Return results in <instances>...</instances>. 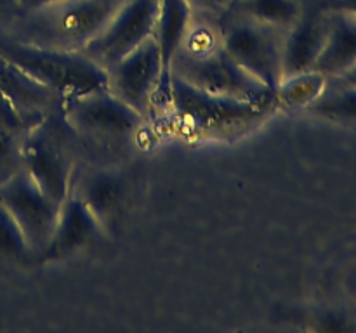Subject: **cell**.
Segmentation results:
<instances>
[{
    "label": "cell",
    "instance_id": "d6986e66",
    "mask_svg": "<svg viewBox=\"0 0 356 333\" xmlns=\"http://www.w3.org/2000/svg\"><path fill=\"white\" fill-rule=\"evenodd\" d=\"M327 82H329V76L316 69L285 76L278 89L275 90L277 108L302 111L323 92Z\"/></svg>",
    "mask_w": 356,
    "mask_h": 333
},
{
    "label": "cell",
    "instance_id": "2e32d148",
    "mask_svg": "<svg viewBox=\"0 0 356 333\" xmlns=\"http://www.w3.org/2000/svg\"><path fill=\"white\" fill-rule=\"evenodd\" d=\"M195 12L188 0H159V19L155 38L159 42L163 66V82L160 94L165 96L170 78V62L183 45L188 30L193 23Z\"/></svg>",
    "mask_w": 356,
    "mask_h": 333
},
{
    "label": "cell",
    "instance_id": "484cf974",
    "mask_svg": "<svg viewBox=\"0 0 356 333\" xmlns=\"http://www.w3.org/2000/svg\"><path fill=\"white\" fill-rule=\"evenodd\" d=\"M336 80H339V82H344V83H351V85H356V65L351 66V68L348 69L346 73H343V75L336 76Z\"/></svg>",
    "mask_w": 356,
    "mask_h": 333
},
{
    "label": "cell",
    "instance_id": "7c38bea8",
    "mask_svg": "<svg viewBox=\"0 0 356 333\" xmlns=\"http://www.w3.org/2000/svg\"><path fill=\"white\" fill-rule=\"evenodd\" d=\"M0 94L6 97L24 128L58 113L61 108V99L54 90L2 58H0Z\"/></svg>",
    "mask_w": 356,
    "mask_h": 333
},
{
    "label": "cell",
    "instance_id": "603a6c76",
    "mask_svg": "<svg viewBox=\"0 0 356 333\" xmlns=\"http://www.w3.org/2000/svg\"><path fill=\"white\" fill-rule=\"evenodd\" d=\"M58 2H61V0H17V16L35 12V10L44 9V7H49Z\"/></svg>",
    "mask_w": 356,
    "mask_h": 333
},
{
    "label": "cell",
    "instance_id": "5b68a950",
    "mask_svg": "<svg viewBox=\"0 0 356 333\" xmlns=\"http://www.w3.org/2000/svg\"><path fill=\"white\" fill-rule=\"evenodd\" d=\"M0 58L54 90L61 104L89 92L108 89L106 69L82 52L42 47L0 30Z\"/></svg>",
    "mask_w": 356,
    "mask_h": 333
},
{
    "label": "cell",
    "instance_id": "ffe728a7",
    "mask_svg": "<svg viewBox=\"0 0 356 333\" xmlns=\"http://www.w3.org/2000/svg\"><path fill=\"white\" fill-rule=\"evenodd\" d=\"M0 259L9 262L33 260L19 225L2 203H0Z\"/></svg>",
    "mask_w": 356,
    "mask_h": 333
},
{
    "label": "cell",
    "instance_id": "9a60e30c",
    "mask_svg": "<svg viewBox=\"0 0 356 333\" xmlns=\"http://www.w3.org/2000/svg\"><path fill=\"white\" fill-rule=\"evenodd\" d=\"M327 12V40L313 69L323 73L329 78H336L356 65V17L341 10Z\"/></svg>",
    "mask_w": 356,
    "mask_h": 333
},
{
    "label": "cell",
    "instance_id": "44dd1931",
    "mask_svg": "<svg viewBox=\"0 0 356 333\" xmlns=\"http://www.w3.org/2000/svg\"><path fill=\"white\" fill-rule=\"evenodd\" d=\"M24 128L0 121V184L21 169V141Z\"/></svg>",
    "mask_w": 356,
    "mask_h": 333
},
{
    "label": "cell",
    "instance_id": "7a4b0ae2",
    "mask_svg": "<svg viewBox=\"0 0 356 333\" xmlns=\"http://www.w3.org/2000/svg\"><path fill=\"white\" fill-rule=\"evenodd\" d=\"M59 118L70 132L76 151L96 156L108 165V156L125 153L141 128L145 117L108 89L75 97L59 108Z\"/></svg>",
    "mask_w": 356,
    "mask_h": 333
},
{
    "label": "cell",
    "instance_id": "277c9868",
    "mask_svg": "<svg viewBox=\"0 0 356 333\" xmlns=\"http://www.w3.org/2000/svg\"><path fill=\"white\" fill-rule=\"evenodd\" d=\"M163 97L176 127L191 139H235L263 123L275 111L202 92L174 75Z\"/></svg>",
    "mask_w": 356,
    "mask_h": 333
},
{
    "label": "cell",
    "instance_id": "4fadbf2b",
    "mask_svg": "<svg viewBox=\"0 0 356 333\" xmlns=\"http://www.w3.org/2000/svg\"><path fill=\"white\" fill-rule=\"evenodd\" d=\"M72 191L82 198L106 234H110L111 225L120 217L127 196V186L122 173L110 165H92L82 173L75 170Z\"/></svg>",
    "mask_w": 356,
    "mask_h": 333
},
{
    "label": "cell",
    "instance_id": "d4e9b609",
    "mask_svg": "<svg viewBox=\"0 0 356 333\" xmlns=\"http://www.w3.org/2000/svg\"><path fill=\"white\" fill-rule=\"evenodd\" d=\"M322 7L327 10H341L356 17V0H327Z\"/></svg>",
    "mask_w": 356,
    "mask_h": 333
},
{
    "label": "cell",
    "instance_id": "e0dca14e",
    "mask_svg": "<svg viewBox=\"0 0 356 333\" xmlns=\"http://www.w3.org/2000/svg\"><path fill=\"white\" fill-rule=\"evenodd\" d=\"M302 111L339 127L356 130V85L329 78L323 92Z\"/></svg>",
    "mask_w": 356,
    "mask_h": 333
},
{
    "label": "cell",
    "instance_id": "ac0fdd59",
    "mask_svg": "<svg viewBox=\"0 0 356 333\" xmlns=\"http://www.w3.org/2000/svg\"><path fill=\"white\" fill-rule=\"evenodd\" d=\"M228 12L250 17L285 33L302 16L305 3L302 0H235Z\"/></svg>",
    "mask_w": 356,
    "mask_h": 333
},
{
    "label": "cell",
    "instance_id": "6da1fadb",
    "mask_svg": "<svg viewBox=\"0 0 356 333\" xmlns=\"http://www.w3.org/2000/svg\"><path fill=\"white\" fill-rule=\"evenodd\" d=\"M170 75L212 96L278 110L273 90L236 65L225 51L219 23L212 17L195 14L183 45L170 62Z\"/></svg>",
    "mask_w": 356,
    "mask_h": 333
},
{
    "label": "cell",
    "instance_id": "52a82bcc",
    "mask_svg": "<svg viewBox=\"0 0 356 333\" xmlns=\"http://www.w3.org/2000/svg\"><path fill=\"white\" fill-rule=\"evenodd\" d=\"M218 23L221 45L233 61L275 92L284 80V33L233 12H226Z\"/></svg>",
    "mask_w": 356,
    "mask_h": 333
},
{
    "label": "cell",
    "instance_id": "ba28073f",
    "mask_svg": "<svg viewBox=\"0 0 356 333\" xmlns=\"http://www.w3.org/2000/svg\"><path fill=\"white\" fill-rule=\"evenodd\" d=\"M0 203L23 232L33 260H40L58 224L59 208L23 169L0 184Z\"/></svg>",
    "mask_w": 356,
    "mask_h": 333
},
{
    "label": "cell",
    "instance_id": "30bf717a",
    "mask_svg": "<svg viewBox=\"0 0 356 333\" xmlns=\"http://www.w3.org/2000/svg\"><path fill=\"white\" fill-rule=\"evenodd\" d=\"M108 90L148 117L163 82V66L155 35L106 69Z\"/></svg>",
    "mask_w": 356,
    "mask_h": 333
},
{
    "label": "cell",
    "instance_id": "9c48e42d",
    "mask_svg": "<svg viewBox=\"0 0 356 333\" xmlns=\"http://www.w3.org/2000/svg\"><path fill=\"white\" fill-rule=\"evenodd\" d=\"M156 19L159 0H125L103 31L83 47L82 54L108 69L155 35Z\"/></svg>",
    "mask_w": 356,
    "mask_h": 333
},
{
    "label": "cell",
    "instance_id": "8992f818",
    "mask_svg": "<svg viewBox=\"0 0 356 333\" xmlns=\"http://www.w3.org/2000/svg\"><path fill=\"white\" fill-rule=\"evenodd\" d=\"M76 148L58 113L23 130L21 169L58 205L72 191Z\"/></svg>",
    "mask_w": 356,
    "mask_h": 333
},
{
    "label": "cell",
    "instance_id": "3957f363",
    "mask_svg": "<svg viewBox=\"0 0 356 333\" xmlns=\"http://www.w3.org/2000/svg\"><path fill=\"white\" fill-rule=\"evenodd\" d=\"M125 0H61L16 16L0 30L19 40L58 51L82 52L103 31Z\"/></svg>",
    "mask_w": 356,
    "mask_h": 333
},
{
    "label": "cell",
    "instance_id": "7402d4cb",
    "mask_svg": "<svg viewBox=\"0 0 356 333\" xmlns=\"http://www.w3.org/2000/svg\"><path fill=\"white\" fill-rule=\"evenodd\" d=\"M197 16L219 19L232 9L235 0H188Z\"/></svg>",
    "mask_w": 356,
    "mask_h": 333
},
{
    "label": "cell",
    "instance_id": "5bb4252c",
    "mask_svg": "<svg viewBox=\"0 0 356 333\" xmlns=\"http://www.w3.org/2000/svg\"><path fill=\"white\" fill-rule=\"evenodd\" d=\"M329 31V12L322 6L306 10L298 23L284 33L282 66L285 76L309 71L322 52Z\"/></svg>",
    "mask_w": 356,
    "mask_h": 333
},
{
    "label": "cell",
    "instance_id": "8fae6325",
    "mask_svg": "<svg viewBox=\"0 0 356 333\" xmlns=\"http://www.w3.org/2000/svg\"><path fill=\"white\" fill-rule=\"evenodd\" d=\"M106 231L89 210L82 198L70 191L59 208L58 224L47 250L42 255V262L63 260L90 248L104 238Z\"/></svg>",
    "mask_w": 356,
    "mask_h": 333
},
{
    "label": "cell",
    "instance_id": "cb8c5ba5",
    "mask_svg": "<svg viewBox=\"0 0 356 333\" xmlns=\"http://www.w3.org/2000/svg\"><path fill=\"white\" fill-rule=\"evenodd\" d=\"M0 121H6V123L13 125V127L24 128V125L21 123V120L17 118V114L14 113L13 108L9 106V103L6 101V97L0 94Z\"/></svg>",
    "mask_w": 356,
    "mask_h": 333
}]
</instances>
